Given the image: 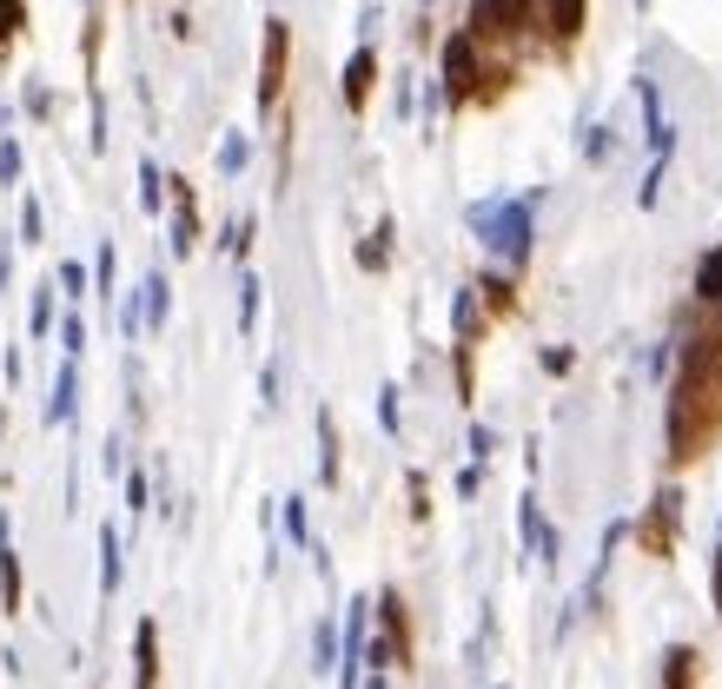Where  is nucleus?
<instances>
[{"label": "nucleus", "mask_w": 722, "mask_h": 689, "mask_svg": "<svg viewBox=\"0 0 722 689\" xmlns=\"http://www.w3.org/2000/svg\"><path fill=\"white\" fill-rule=\"evenodd\" d=\"M531 206L537 199H484V206H471V226L484 232V246L491 252H504L511 265L531 252Z\"/></svg>", "instance_id": "f257e3e1"}, {"label": "nucleus", "mask_w": 722, "mask_h": 689, "mask_svg": "<svg viewBox=\"0 0 722 689\" xmlns=\"http://www.w3.org/2000/svg\"><path fill=\"white\" fill-rule=\"evenodd\" d=\"M531 13V0H478L471 7V40H498V33H517Z\"/></svg>", "instance_id": "f03ea898"}, {"label": "nucleus", "mask_w": 722, "mask_h": 689, "mask_svg": "<svg viewBox=\"0 0 722 689\" xmlns=\"http://www.w3.org/2000/svg\"><path fill=\"white\" fill-rule=\"evenodd\" d=\"M444 80H451V93H471L478 86V40L471 33H451L444 40Z\"/></svg>", "instance_id": "7ed1b4c3"}, {"label": "nucleus", "mask_w": 722, "mask_h": 689, "mask_svg": "<svg viewBox=\"0 0 722 689\" xmlns=\"http://www.w3.org/2000/svg\"><path fill=\"white\" fill-rule=\"evenodd\" d=\"M73 418H80V358H60V378H53L46 425H73Z\"/></svg>", "instance_id": "20e7f679"}, {"label": "nucleus", "mask_w": 722, "mask_h": 689, "mask_svg": "<svg viewBox=\"0 0 722 689\" xmlns=\"http://www.w3.org/2000/svg\"><path fill=\"white\" fill-rule=\"evenodd\" d=\"M279 80H285V20H272L265 33V73H259V106L279 100Z\"/></svg>", "instance_id": "39448f33"}, {"label": "nucleus", "mask_w": 722, "mask_h": 689, "mask_svg": "<svg viewBox=\"0 0 722 689\" xmlns=\"http://www.w3.org/2000/svg\"><path fill=\"white\" fill-rule=\"evenodd\" d=\"M13 604H20V564H13V524L0 511V610H13Z\"/></svg>", "instance_id": "423d86ee"}, {"label": "nucleus", "mask_w": 722, "mask_h": 689, "mask_svg": "<svg viewBox=\"0 0 722 689\" xmlns=\"http://www.w3.org/2000/svg\"><path fill=\"white\" fill-rule=\"evenodd\" d=\"M372 73H378V53H372V46H358V53H352V66H345V100H352V106H365Z\"/></svg>", "instance_id": "0eeeda50"}, {"label": "nucleus", "mask_w": 722, "mask_h": 689, "mask_svg": "<svg viewBox=\"0 0 722 689\" xmlns=\"http://www.w3.org/2000/svg\"><path fill=\"white\" fill-rule=\"evenodd\" d=\"M133 657H139V689H153V683H159V630H153V624H139Z\"/></svg>", "instance_id": "6e6552de"}, {"label": "nucleus", "mask_w": 722, "mask_h": 689, "mask_svg": "<svg viewBox=\"0 0 722 689\" xmlns=\"http://www.w3.org/2000/svg\"><path fill=\"white\" fill-rule=\"evenodd\" d=\"M119 571H126V564H119V537H113V524H100V591H106V597L119 591Z\"/></svg>", "instance_id": "1a4fd4ad"}, {"label": "nucleus", "mask_w": 722, "mask_h": 689, "mask_svg": "<svg viewBox=\"0 0 722 689\" xmlns=\"http://www.w3.org/2000/svg\"><path fill=\"white\" fill-rule=\"evenodd\" d=\"M670 524H677V491H663V498H657V511H650V531H643V537H650V551H670Z\"/></svg>", "instance_id": "9d476101"}, {"label": "nucleus", "mask_w": 722, "mask_h": 689, "mask_svg": "<svg viewBox=\"0 0 722 689\" xmlns=\"http://www.w3.org/2000/svg\"><path fill=\"white\" fill-rule=\"evenodd\" d=\"M544 20H551L557 40H571V33L584 27V0H544Z\"/></svg>", "instance_id": "9b49d317"}, {"label": "nucleus", "mask_w": 722, "mask_h": 689, "mask_svg": "<svg viewBox=\"0 0 722 689\" xmlns=\"http://www.w3.org/2000/svg\"><path fill=\"white\" fill-rule=\"evenodd\" d=\"M172 252H192V192L179 186V206H172Z\"/></svg>", "instance_id": "f8f14e48"}, {"label": "nucleus", "mask_w": 722, "mask_h": 689, "mask_svg": "<svg viewBox=\"0 0 722 689\" xmlns=\"http://www.w3.org/2000/svg\"><path fill=\"white\" fill-rule=\"evenodd\" d=\"M159 325H166V279L146 272V332H159Z\"/></svg>", "instance_id": "ddd939ff"}, {"label": "nucleus", "mask_w": 722, "mask_h": 689, "mask_svg": "<svg viewBox=\"0 0 722 689\" xmlns=\"http://www.w3.org/2000/svg\"><path fill=\"white\" fill-rule=\"evenodd\" d=\"M697 299H722V246L697 265Z\"/></svg>", "instance_id": "4468645a"}, {"label": "nucleus", "mask_w": 722, "mask_h": 689, "mask_svg": "<svg viewBox=\"0 0 722 689\" xmlns=\"http://www.w3.org/2000/svg\"><path fill=\"white\" fill-rule=\"evenodd\" d=\"M139 206L159 212V166H153V159H139Z\"/></svg>", "instance_id": "2eb2a0df"}, {"label": "nucleus", "mask_w": 722, "mask_h": 689, "mask_svg": "<svg viewBox=\"0 0 722 689\" xmlns=\"http://www.w3.org/2000/svg\"><path fill=\"white\" fill-rule=\"evenodd\" d=\"M252 325H259V279L239 285V332H252Z\"/></svg>", "instance_id": "dca6fc26"}, {"label": "nucleus", "mask_w": 722, "mask_h": 689, "mask_svg": "<svg viewBox=\"0 0 722 689\" xmlns=\"http://www.w3.org/2000/svg\"><path fill=\"white\" fill-rule=\"evenodd\" d=\"M245 153H252V146H245V133H232V139L219 146V173H239V166H245Z\"/></svg>", "instance_id": "f3484780"}, {"label": "nucleus", "mask_w": 722, "mask_h": 689, "mask_svg": "<svg viewBox=\"0 0 722 689\" xmlns=\"http://www.w3.org/2000/svg\"><path fill=\"white\" fill-rule=\"evenodd\" d=\"M60 345H66V358H80V352H86V325H80L73 312L60 319Z\"/></svg>", "instance_id": "a211bd4d"}, {"label": "nucleus", "mask_w": 722, "mask_h": 689, "mask_svg": "<svg viewBox=\"0 0 722 689\" xmlns=\"http://www.w3.org/2000/svg\"><path fill=\"white\" fill-rule=\"evenodd\" d=\"M312 650H318V670H332V664H338V630H332V624H318Z\"/></svg>", "instance_id": "6ab92c4d"}, {"label": "nucleus", "mask_w": 722, "mask_h": 689, "mask_svg": "<svg viewBox=\"0 0 722 689\" xmlns=\"http://www.w3.org/2000/svg\"><path fill=\"white\" fill-rule=\"evenodd\" d=\"M385 239H391V219H378V232H372V246L358 252V265H385Z\"/></svg>", "instance_id": "aec40b11"}, {"label": "nucleus", "mask_w": 722, "mask_h": 689, "mask_svg": "<svg viewBox=\"0 0 722 689\" xmlns=\"http://www.w3.org/2000/svg\"><path fill=\"white\" fill-rule=\"evenodd\" d=\"M33 332H53V285L33 292Z\"/></svg>", "instance_id": "412c9836"}, {"label": "nucleus", "mask_w": 722, "mask_h": 689, "mask_svg": "<svg viewBox=\"0 0 722 689\" xmlns=\"http://www.w3.org/2000/svg\"><path fill=\"white\" fill-rule=\"evenodd\" d=\"M20 239H27V246H40V199H27V206H20Z\"/></svg>", "instance_id": "4be33fe9"}, {"label": "nucleus", "mask_w": 722, "mask_h": 689, "mask_svg": "<svg viewBox=\"0 0 722 689\" xmlns=\"http://www.w3.org/2000/svg\"><path fill=\"white\" fill-rule=\"evenodd\" d=\"M0 179H7V186L20 179V139H0Z\"/></svg>", "instance_id": "5701e85b"}, {"label": "nucleus", "mask_w": 722, "mask_h": 689, "mask_svg": "<svg viewBox=\"0 0 722 689\" xmlns=\"http://www.w3.org/2000/svg\"><path fill=\"white\" fill-rule=\"evenodd\" d=\"M20 20H27V7H20V0H0V40H13Z\"/></svg>", "instance_id": "b1692460"}, {"label": "nucleus", "mask_w": 722, "mask_h": 689, "mask_svg": "<svg viewBox=\"0 0 722 689\" xmlns=\"http://www.w3.org/2000/svg\"><path fill=\"white\" fill-rule=\"evenodd\" d=\"M60 285H66V299H80V292H86V265L66 259V265H60Z\"/></svg>", "instance_id": "393cba45"}, {"label": "nucleus", "mask_w": 722, "mask_h": 689, "mask_svg": "<svg viewBox=\"0 0 722 689\" xmlns=\"http://www.w3.org/2000/svg\"><path fill=\"white\" fill-rule=\"evenodd\" d=\"M378 418H385V431H398V392H391V385L378 392Z\"/></svg>", "instance_id": "a878e982"}, {"label": "nucleus", "mask_w": 722, "mask_h": 689, "mask_svg": "<svg viewBox=\"0 0 722 689\" xmlns=\"http://www.w3.org/2000/svg\"><path fill=\"white\" fill-rule=\"evenodd\" d=\"M285 531L305 537V504H299V498H285Z\"/></svg>", "instance_id": "bb28decb"}, {"label": "nucleus", "mask_w": 722, "mask_h": 689, "mask_svg": "<svg viewBox=\"0 0 722 689\" xmlns=\"http://www.w3.org/2000/svg\"><path fill=\"white\" fill-rule=\"evenodd\" d=\"M126 504H133V511H146V478H139V471L126 478Z\"/></svg>", "instance_id": "cd10ccee"}, {"label": "nucleus", "mask_w": 722, "mask_h": 689, "mask_svg": "<svg viewBox=\"0 0 722 689\" xmlns=\"http://www.w3.org/2000/svg\"><path fill=\"white\" fill-rule=\"evenodd\" d=\"M7 272H13V259H7V246H0V292H7Z\"/></svg>", "instance_id": "c85d7f7f"}, {"label": "nucleus", "mask_w": 722, "mask_h": 689, "mask_svg": "<svg viewBox=\"0 0 722 689\" xmlns=\"http://www.w3.org/2000/svg\"><path fill=\"white\" fill-rule=\"evenodd\" d=\"M716 610H722V544H716Z\"/></svg>", "instance_id": "c756f323"}]
</instances>
